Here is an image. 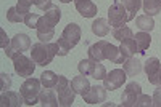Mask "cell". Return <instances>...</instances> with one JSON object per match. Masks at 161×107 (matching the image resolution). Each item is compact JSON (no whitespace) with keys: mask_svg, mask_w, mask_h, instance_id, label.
I'll return each instance as SVG.
<instances>
[{"mask_svg":"<svg viewBox=\"0 0 161 107\" xmlns=\"http://www.w3.org/2000/svg\"><path fill=\"white\" fill-rule=\"evenodd\" d=\"M153 105L155 107H161V86H158L153 93Z\"/></svg>","mask_w":161,"mask_h":107,"instance_id":"obj_36","label":"cell"},{"mask_svg":"<svg viewBox=\"0 0 161 107\" xmlns=\"http://www.w3.org/2000/svg\"><path fill=\"white\" fill-rule=\"evenodd\" d=\"M39 102L42 104L44 107H58L60 102L55 96V93H53L50 88H45L40 91V95H39Z\"/></svg>","mask_w":161,"mask_h":107,"instance_id":"obj_16","label":"cell"},{"mask_svg":"<svg viewBox=\"0 0 161 107\" xmlns=\"http://www.w3.org/2000/svg\"><path fill=\"white\" fill-rule=\"evenodd\" d=\"M7 19H8L10 22H21V21H24V16L21 15V13H18L16 7H11V8L7 11Z\"/></svg>","mask_w":161,"mask_h":107,"instance_id":"obj_31","label":"cell"},{"mask_svg":"<svg viewBox=\"0 0 161 107\" xmlns=\"http://www.w3.org/2000/svg\"><path fill=\"white\" fill-rule=\"evenodd\" d=\"M80 27L76 22H69L66 27L63 29L61 37L58 38V56H66L69 53L71 48H74L79 40H80Z\"/></svg>","mask_w":161,"mask_h":107,"instance_id":"obj_1","label":"cell"},{"mask_svg":"<svg viewBox=\"0 0 161 107\" xmlns=\"http://www.w3.org/2000/svg\"><path fill=\"white\" fill-rule=\"evenodd\" d=\"M31 0H18V5H16V10L18 13H21L23 16H26L29 13V7H31Z\"/></svg>","mask_w":161,"mask_h":107,"instance_id":"obj_32","label":"cell"},{"mask_svg":"<svg viewBox=\"0 0 161 107\" xmlns=\"http://www.w3.org/2000/svg\"><path fill=\"white\" fill-rule=\"evenodd\" d=\"M148 82L152 83V85H156V86H161V69H159V72L155 75V77H152V78H148Z\"/></svg>","mask_w":161,"mask_h":107,"instance_id":"obj_38","label":"cell"},{"mask_svg":"<svg viewBox=\"0 0 161 107\" xmlns=\"http://www.w3.org/2000/svg\"><path fill=\"white\" fill-rule=\"evenodd\" d=\"M39 21H40V16L36 15V13H28V15L24 16V24L28 26L29 29H37Z\"/></svg>","mask_w":161,"mask_h":107,"instance_id":"obj_30","label":"cell"},{"mask_svg":"<svg viewBox=\"0 0 161 107\" xmlns=\"http://www.w3.org/2000/svg\"><path fill=\"white\" fill-rule=\"evenodd\" d=\"M0 82H2V90H3V91H5V90H10V86H11V78H10L8 74H5V72L0 74Z\"/></svg>","mask_w":161,"mask_h":107,"instance_id":"obj_35","label":"cell"},{"mask_svg":"<svg viewBox=\"0 0 161 107\" xmlns=\"http://www.w3.org/2000/svg\"><path fill=\"white\" fill-rule=\"evenodd\" d=\"M58 55V43H42L39 42L31 48V59L37 66H48Z\"/></svg>","mask_w":161,"mask_h":107,"instance_id":"obj_2","label":"cell"},{"mask_svg":"<svg viewBox=\"0 0 161 107\" xmlns=\"http://www.w3.org/2000/svg\"><path fill=\"white\" fill-rule=\"evenodd\" d=\"M159 69H161V62H159L158 58H148L143 64V71H145V74H147L148 78L155 77L159 72Z\"/></svg>","mask_w":161,"mask_h":107,"instance_id":"obj_20","label":"cell"},{"mask_svg":"<svg viewBox=\"0 0 161 107\" xmlns=\"http://www.w3.org/2000/svg\"><path fill=\"white\" fill-rule=\"evenodd\" d=\"M150 105H153V99L147 95H140L136 102V107H150Z\"/></svg>","mask_w":161,"mask_h":107,"instance_id":"obj_33","label":"cell"},{"mask_svg":"<svg viewBox=\"0 0 161 107\" xmlns=\"http://www.w3.org/2000/svg\"><path fill=\"white\" fill-rule=\"evenodd\" d=\"M76 10L79 11V15L82 18H93L97 15V5L92 0H74Z\"/></svg>","mask_w":161,"mask_h":107,"instance_id":"obj_12","label":"cell"},{"mask_svg":"<svg viewBox=\"0 0 161 107\" xmlns=\"http://www.w3.org/2000/svg\"><path fill=\"white\" fill-rule=\"evenodd\" d=\"M82 99L87 102V104H103L105 99H106V88L105 86H90L89 91L82 96Z\"/></svg>","mask_w":161,"mask_h":107,"instance_id":"obj_10","label":"cell"},{"mask_svg":"<svg viewBox=\"0 0 161 107\" xmlns=\"http://www.w3.org/2000/svg\"><path fill=\"white\" fill-rule=\"evenodd\" d=\"M143 11L148 16H155L161 13V0H142Z\"/></svg>","mask_w":161,"mask_h":107,"instance_id":"obj_21","label":"cell"},{"mask_svg":"<svg viewBox=\"0 0 161 107\" xmlns=\"http://www.w3.org/2000/svg\"><path fill=\"white\" fill-rule=\"evenodd\" d=\"M111 34H113V37H114L116 40H119V42H123V40H126V38H134V34H132V31L127 27V26L113 27Z\"/></svg>","mask_w":161,"mask_h":107,"instance_id":"obj_25","label":"cell"},{"mask_svg":"<svg viewBox=\"0 0 161 107\" xmlns=\"http://www.w3.org/2000/svg\"><path fill=\"white\" fill-rule=\"evenodd\" d=\"M136 24H137V27L142 31V32H150L155 29V21L152 19V16L148 15H142L136 19Z\"/></svg>","mask_w":161,"mask_h":107,"instance_id":"obj_22","label":"cell"},{"mask_svg":"<svg viewBox=\"0 0 161 107\" xmlns=\"http://www.w3.org/2000/svg\"><path fill=\"white\" fill-rule=\"evenodd\" d=\"M108 19H110V26L113 27H121L124 26L127 21L134 19V16L126 10V7L121 3V0H114L111 3V7L108 8Z\"/></svg>","mask_w":161,"mask_h":107,"instance_id":"obj_3","label":"cell"},{"mask_svg":"<svg viewBox=\"0 0 161 107\" xmlns=\"http://www.w3.org/2000/svg\"><path fill=\"white\" fill-rule=\"evenodd\" d=\"M93 62H95V59H82L79 64H77V69L79 72L86 75V77H90V72H92V67H93Z\"/></svg>","mask_w":161,"mask_h":107,"instance_id":"obj_29","label":"cell"},{"mask_svg":"<svg viewBox=\"0 0 161 107\" xmlns=\"http://www.w3.org/2000/svg\"><path fill=\"white\" fill-rule=\"evenodd\" d=\"M0 104H2V107H19L21 104H24V99L21 96V93L18 95L15 91L5 90L0 95Z\"/></svg>","mask_w":161,"mask_h":107,"instance_id":"obj_11","label":"cell"},{"mask_svg":"<svg viewBox=\"0 0 161 107\" xmlns=\"http://www.w3.org/2000/svg\"><path fill=\"white\" fill-rule=\"evenodd\" d=\"M126 75L127 74H126L124 69H114L110 74H106V77L103 78V86L106 90H110V91L118 90L119 86H123V83L126 82V78H127Z\"/></svg>","mask_w":161,"mask_h":107,"instance_id":"obj_8","label":"cell"},{"mask_svg":"<svg viewBox=\"0 0 161 107\" xmlns=\"http://www.w3.org/2000/svg\"><path fill=\"white\" fill-rule=\"evenodd\" d=\"M90 77L95 78V80H103V78L106 77V69H105L103 64H100V61H95V62H93V67H92Z\"/></svg>","mask_w":161,"mask_h":107,"instance_id":"obj_27","label":"cell"},{"mask_svg":"<svg viewBox=\"0 0 161 107\" xmlns=\"http://www.w3.org/2000/svg\"><path fill=\"white\" fill-rule=\"evenodd\" d=\"M55 88L58 91V102H60V105H63V107L73 105L74 98H76V91L73 90L69 80L66 77H63V75H58V83H57Z\"/></svg>","mask_w":161,"mask_h":107,"instance_id":"obj_5","label":"cell"},{"mask_svg":"<svg viewBox=\"0 0 161 107\" xmlns=\"http://www.w3.org/2000/svg\"><path fill=\"white\" fill-rule=\"evenodd\" d=\"M40 80L37 78H28L21 85V96L24 99L26 105H36L39 102V95H40Z\"/></svg>","mask_w":161,"mask_h":107,"instance_id":"obj_4","label":"cell"},{"mask_svg":"<svg viewBox=\"0 0 161 107\" xmlns=\"http://www.w3.org/2000/svg\"><path fill=\"white\" fill-rule=\"evenodd\" d=\"M61 3H69V2H74V0H60Z\"/></svg>","mask_w":161,"mask_h":107,"instance_id":"obj_39","label":"cell"},{"mask_svg":"<svg viewBox=\"0 0 161 107\" xmlns=\"http://www.w3.org/2000/svg\"><path fill=\"white\" fill-rule=\"evenodd\" d=\"M108 42L105 40H100V42L93 43L89 46V58L90 59H95V61H103L105 59V46Z\"/></svg>","mask_w":161,"mask_h":107,"instance_id":"obj_17","label":"cell"},{"mask_svg":"<svg viewBox=\"0 0 161 107\" xmlns=\"http://www.w3.org/2000/svg\"><path fill=\"white\" fill-rule=\"evenodd\" d=\"M121 3L126 7V10L130 13V15L136 18V13L140 10L142 7V0H121Z\"/></svg>","mask_w":161,"mask_h":107,"instance_id":"obj_28","label":"cell"},{"mask_svg":"<svg viewBox=\"0 0 161 107\" xmlns=\"http://www.w3.org/2000/svg\"><path fill=\"white\" fill-rule=\"evenodd\" d=\"M45 18L52 22V24H58V21L61 19V10L57 7V5H52L47 11H45Z\"/></svg>","mask_w":161,"mask_h":107,"instance_id":"obj_26","label":"cell"},{"mask_svg":"<svg viewBox=\"0 0 161 107\" xmlns=\"http://www.w3.org/2000/svg\"><path fill=\"white\" fill-rule=\"evenodd\" d=\"M55 35V24H52L45 16H40L39 26H37V38L42 43H48Z\"/></svg>","mask_w":161,"mask_h":107,"instance_id":"obj_9","label":"cell"},{"mask_svg":"<svg viewBox=\"0 0 161 107\" xmlns=\"http://www.w3.org/2000/svg\"><path fill=\"white\" fill-rule=\"evenodd\" d=\"M92 32L95 34L97 37H105V35H108L110 32V24L108 21H106L105 18H98L92 22Z\"/></svg>","mask_w":161,"mask_h":107,"instance_id":"obj_19","label":"cell"},{"mask_svg":"<svg viewBox=\"0 0 161 107\" xmlns=\"http://www.w3.org/2000/svg\"><path fill=\"white\" fill-rule=\"evenodd\" d=\"M71 86H73V90L76 91V95L84 96L86 93L89 91V88H90V83H89L87 77L80 74L79 77H74V78L71 80Z\"/></svg>","mask_w":161,"mask_h":107,"instance_id":"obj_15","label":"cell"},{"mask_svg":"<svg viewBox=\"0 0 161 107\" xmlns=\"http://www.w3.org/2000/svg\"><path fill=\"white\" fill-rule=\"evenodd\" d=\"M11 46L15 51H28L31 48V38L29 35H26V34H16L15 37L11 38Z\"/></svg>","mask_w":161,"mask_h":107,"instance_id":"obj_13","label":"cell"},{"mask_svg":"<svg viewBox=\"0 0 161 107\" xmlns=\"http://www.w3.org/2000/svg\"><path fill=\"white\" fill-rule=\"evenodd\" d=\"M124 71L129 77H137L142 72V62L139 58L136 56H130L124 61Z\"/></svg>","mask_w":161,"mask_h":107,"instance_id":"obj_14","label":"cell"},{"mask_svg":"<svg viewBox=\"0 0 161 107\" xmlns=\"http://www.w3.org/2000/svg\"><path fill=\"white\" fill-rule=\"evenodd\" d=\"M134 38H136L139 53H143L147 48L150 46V43H152V37H150L148 32H139V34H136V37H134Z\"/></svg>","mask_w":161,"mask_h":107,"instance_id":"obj_24","label":"cell"},{"mask_svg":"<svg viewBox=\"0 0 161 107\" xmlns=\"http://www.w3.org/2000/svg\"><path fill=\"white\" fill-rule=\"evenodd\" d=\"M31 2H32L39 10H45V11L53 5V3H52V0H31Z\"/></svg>","mask_w":161,"mask_h":107,"instance_id":"obj_34","label":"cell"},{"mask_svg":"<svg viewBox=\"0 0 161 107\" xmlns=\"http://www.w3.org/2000/svg\"><path fill=\"white\" fill-rule=\"evenodd\" d=\"M13 59V67H15V72L19 75V77H31L36 71V62L29 58H26L23 53L19 51H15V55L11 56Z\"/></svg>","mask_w":161,"mask_h":107,"instance_id":"obj_6","label":"cell"},{"mask_svg":"<svg viewBox=\"0 0 161 107\" xmlns=\"http://www.w3.org/2000/svg\"><path fill=\"white\" fill-rule=\"evenodd\" d=\"M40 83H42L44 88H55L58 83V75L52 71H45L40 75Z\"/></svg>","mask_w":161,"mask_h":107,"instance_id":"obj_23","label":"cell"},{"mask_svg":"<svg viewBox=\"0 0 161 107\" xmlns=\"http://www.w3.org/2000/svg\"><path fill=\"white\" fill-rule=\"evenodd\" d=\"M0 37H2V48H3V50H5L8 45H11V40H8V37H7V34H5L3 29H0Z\"/></svg>","mask_w":161,"mask_h":107,"instance_id":"obj_37","label":"cell"},{"mask_svg":"<svg viewBox=\"0 0 161 107\" xmlns=\"http://www.w3.org/2000/svg\"><path fill=\"white\" fill-rule=\"evenodd\" d=\"M119 51L121 55H123L124 58H130V56H136V51L137 50V43L134 38H126L121 42V46H119Z\"/></svg>","mask_w":161,"mask_h":107,"instance_id":"obj_18","label":"cell"},{"mask_svg":"<svg viewBox=\"0 0 161 107\" xmlns=\"http://www.w3.org/2000/svg\"><path fill=\"white\" fill-rule=\"evenodd\" d=\"M142 95V86L137 82H130L127 83L123 96H121V105L124 107H134L139 99V96Z\"/></svg>","mask_w":161,"mask_h":107,"instance_id":"obj_7","label":"cell"}]
</instances>
